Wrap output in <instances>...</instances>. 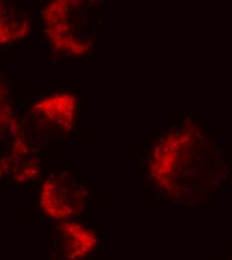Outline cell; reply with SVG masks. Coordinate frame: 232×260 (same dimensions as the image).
I'll return each mask as SVG.
<instances>
[{"label":"cell","mask_w":232,"mask_h":260,"mask_svg":"<svg viewBox=\"0 0 232 260\" xmlns=\"http://www.w3.org/2000/svg\"><path fill=\"white\" fill-rule=\"evenodd\" d=\"M84 191L75 180L65 175H55L47 180L41 194V203L47 213L56 219H65L82 205Z\"/></svg>","instance_id":"obj_3"},{"label":"cell","mask_w":232,"mask_h":260,"mask_svg":"<svg viewBox=\"0 0 232 260\" xmlns=\"http://www.w3.org/2000/svg\"><path fill=\"white\" fill-rule=\"evenodd\" d=\"M32 31V20L23 0H0V45L21 42Z\"/></svg>","instance_id":"obj_4"},{"label":"cell","mask_w":232,"mask_h":260,"mask_svg":"<svg viewBox=\"0 0 232 260\" xmlns=\"http://www.w3.org/2000/svg\"><path fill=\"white\" fill-rule=\"evenodd\" d=\"M195 127H182L160 138L149 157V171L156 184L175 198L201 191V177L209 171V146Z\"/></svg>","instance_id":"obj_1"},{"label":"cell","mask_w":232,"mask_h":260,"mask_svg":"<svg viewBox=\"0 0 232 260\" xmlns=\"http://www.w3.org/2000/svg\"><path fill=\"white\" fill-rule=\"evenodd\" d=\"M102 0H47L41 19L51 49L68 57L89 55L95 43L93 17Z\"/></svg>","instance_id":"obj_2"}]
</instances>
